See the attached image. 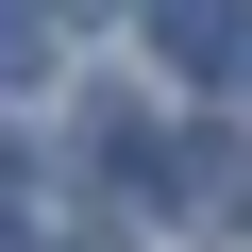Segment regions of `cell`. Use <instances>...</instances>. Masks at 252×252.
Returning a JSON list of instances; mask_svg holds the SVG:
<instances>
[{
	"label": "cell",
	"mask_w": 252,
	"mask_h": 252,
	"mask_svg": "<svg viewBox=\"0 0 252 252\" xmlns=\"http://www.w3.org/2000/svg\"><path fill=\"white\" fill-rule=\"evenodd\" d=\"M152 34H168V67H202V84H252V0H152Z\"/></svg>",
	"instance_id": "obj_1"
},
{
	"label": "cell",
	"mask_w": 252,
	"mask_h": 252,
	"mask_svg": "<svg viewBox=\"0 0 252 252\" xmlns=\"http://www.w3.org/2000/svg\"><path fill=\"white\" fill-rule=\"evenodd\" d=\"M0 84H51V17L34 0H0Z\"/></svg>",
	"instance_id": "obj_2"
},
{
	"label": "cell",
	"mask_w": 252,
	"mask_h": 252,
	"mask_svg": "<svg viewBox=\"0 0 252 252\" xmlns=\"http://www.w3.org/2000/svg\"><path fill=\"white\" fill-rule=\"evenodd\" d=\"M84 252H101V235H84Z\"/></svg>",
	"instance_id": "obj_3"
}]
</instances>
